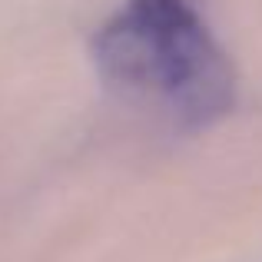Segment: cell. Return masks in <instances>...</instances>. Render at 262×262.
<instances>
[{
  "instance_id": "6da1fadb",
  "label": "cell",
  "mask_w": 262,
  "mask_h": 262,
  "mask_svg": "<svg viewBox=\"0 0 262 262\" xmlns=\"http://www.w3.org/2000/svg\"><path fill=\"white\" fill-rule=\"evenodd\" d=\"M93 63L183 129L212 126L236 103L232 67L192 0H126L96 30Z\"/></svg>"
}]
</instances>
